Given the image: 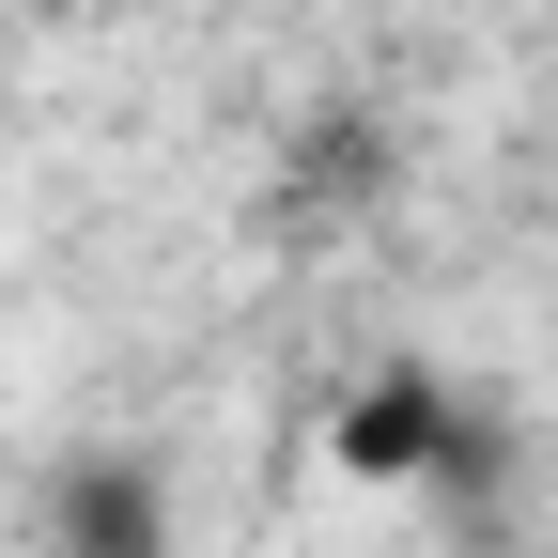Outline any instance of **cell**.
I'll list each match as a JSON object with an SVG mask.
<instances>
[{
	"label": "cell",
	"instance_id": "cell-1",
	"mask_svg": "<svg viewBox=\"0 0 558 558\" xmlns=\"http://www.w3.org/2000/svg\"><path fill=\"white\" fill-rule=\"evenodd\" d=\"M357 481H418V497H465V481H497L512 450H497V418H481L435 357H388V373H357V403H341V435H326Z\"/></svg>",
	"mask_w": 558,
	"mask_h": 558
},
{
	"label": "cell",
	"instance_id": "cell-2",
	"mask_svg": "<svg viewBox=\"0 0 558 558\" xmlns=\"http://www.w3.org/2000/svg\"><path fill=\"white\" fill-rule=\"evenodd\" d=\"M47 558H171V465L156 450H62L47 465Z\"/></svg>",
	"mask_w": 558,
	"mask_h": 558
},
{
	"label": "cell",
	"instance_id": "cell-3",
	"mask_svg": "<svg viewBox=\"0 0 558 558\" xmlns=\"http://www.w3.org/2000/svg\"><path fill=\"white\" fill-rule=\"evenodd\" d=\"M279 171H295V218H357V202H388V124L373 109H326Z\"/></svg>",
	"mask_w": 558,
	"mask_h": 558
}]
</instances>
